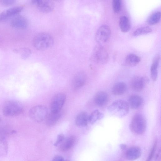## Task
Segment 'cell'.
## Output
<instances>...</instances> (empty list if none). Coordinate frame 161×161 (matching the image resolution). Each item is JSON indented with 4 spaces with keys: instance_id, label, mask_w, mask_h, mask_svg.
<instances>
[{
    "instance_id": "16",
    "label": "cell",
    "mask_w": 161,
    "mask_h": 161,
    "mask_svg": "<svg viewBox=\"0 0 161 161\" xmlns=\"http://www.w3.org/2000/svg\"><path fill=\"white\" fill-rule=\"evenodd\" d=\"M141 155V150L138 147H133L127 150L126 153V157L127 159L130 161L138 158Z\"/></svg>"
},
{
    "instance_id": "7",
    "label": "cell",
    "mask_w": 161,
    "mask_h": 161,
    "mask_svg": "<svg viewBox=\"0 0 161 161\" xmlns=\"http://www.w3.org/2000/svg\"><path fill=\"white\" fill-rule=\"evenodd\" d=\"M111 33L109 27L106 25H103L97 30L95 35V40L99 44L104 43L109 39Z\"/></svg>"
},
{
    "instance_id": "24",
    "label": "cell",
    "mask_w": 161,
    "mask_h": 161,
    "mask_svg": "<svg viewBox=\"0 0 161 161\" xmlns=\"http://www.w3.org/2000/svg\"><path fill=\"white\" fill-rule=\"evenodd\" d=\"M104 117V114L97 109L93 111L89 115V122L92 124L97 121L102 119Z\"/></svg>"
},
{
    "instance_id": "17",
    "label": "cell",
    "mask_w": 161,
    "mask_h": 161,
    "mask_svg": "<svg viewBox=\"0 0 161 161\" xmlns=\"http://www.w3.org/2000/svg\"><path fill=\"white\" fill-rule=\"evenodd\" d=\"M143 103L142 97L138 95H134L131 96L129 99L128 103L129 107L134 109L140 108Z\"/></svg>"
},
{
    "instance_id": "28",
    "label": "cell",
    "mask_w": 161,
    "mask_h": 161,
    "mask_svg": "<svg viewBox=\"0 0 161 161\" xmlns=\"http://www.w3.org/2000/svg\"><path fill=\"white\" fill-rule=\"evenodd\" d=\"M122 6V3L120 0H113L112 1V6L114 12L118 13L121 11Z\"/></svg>"
},
{
    "instance_id": "4",
    "label": "cell",
    "mask_w": 161,
    "mask_h": 161,
    "mask_svg": "<svg viewBox=\"0 0 161 161\" xmlns=\"http://www.w3.org/2000/svg\"><path fill=\"white\" fill-rule=\"evenodd\" d=\"M146 127V121L143 115L136 114L133 117L130 124V129L132 132L141 135L145 132Z\"/></svg>"
},
{
    "instance_id": "14",
    "label": "cell",
    "mask_w": 161,
    "mask_h": 161,
    "mask_svg": "<svg viewBox=\"0 0 161 161\" xmlns=\"http://www.w3.org/2000/svg\"><path fill=\"white\" fill-rule=\"evenodd\" d=\"M160 60V55L157 54L153 58L150 68V75L153 81L156 80L158 77V69Z\"/></svg>"
},
{
    "instance_id": "3",
    "label": "cell",
    "mask_w": 161,
    "mask_h": 161,
    "mask_svg": "<svg viewBox=\"0 0 161 161\" xmlns=\"http://www.w3.org/2000/svg\"><path fill=\"white\" fill-rule=\"evenodd\" d=\"M53 37L49 34L45 33L37 34L33 40L34 47L37 50H40L49 48L53 46Z\"/></svg>"
},
{
    "instance_id": "6",
    "label": "cell",
    "mask_w": 161,
    "mask_h": 161,
    "mask_svg": "<svg viewBox=\"0 0 161 161\" xmlns=\"http://www.w3.org/2000/svg\"><path fill=\"white\" fill-rule=\"evenodd\" d=\"M109 58L108 53L105 47L100 45L95 47L92 58L95 62L100 64H105L108 62Z\"/></svg>"
},
{
    "instance_id": "8",
    "label": "cell",
    "mask_w": 161,
    "mask_h": 161,
    "mask_svg": "<svg viewBox=\"0 0 161 161\" xmlns=\"http://www.w3.org/2000/svg\"><path fill=\"white\" fill-rule=\"evenodd\" d=\"M66 100V96L63 93H59L52 98L50 104L51 112L60 111Z\"/></svg>"
},
{
    "instance_id": "35",
    "label": "cell",
    "mask_w": 161,
    "mask_h": 161,
    "mask_svg": "<svg viewBox=\"0 0 161 161\" xmlns=\"http://www.w3.org/2000/svg\"><path fill=\"white\" fill-rule=\"evenodd\" d=\"M1 118L0 117V122H1Z\"/></svg>"
},
{
    "instance_id": "11",
    "label": "cell",
    "mask_w": 161,
    "mask_h": 161,
    "mask_svg": "<svg viewBox=\"0 0 161 161\" xmlns=\"http://www.w3.org/2000/svg\"><path fill=\"white\" fill-rule=\"evenodd\" d=\"M23 9V6H17L3 11L0 13V22H4L10 18L14 17L20 13Z\"/></svg>"
},
{
    "instance_id": "27",
    "label": "cell",
    "mask_w": 161,
    "mask_h": 161,
    "mask_svg": "<svg viewBox=\"0 0 161 161\" xmlns=\"http://www.w3.org/2000/svg\"><path fill=\"white\" fill-rule=\"evenodd\" d=\"M152 29L149 26H146L141 27L136 30L132 33L134 36H137L142 35L146 34L151 32Z\"/></svg>"
},
{
    "instance_id": "20",
    "label": "cell",
    "mask_w": 161,
    "mask_h": 161,
    "mask_svg": "<svg viewBox=\"0 0 161 161\" xmlns=\"http://www.w3.org/2000/svg\"><path fill=\"white\" fill-rule=\"evenodd\" d=\"M108 98V94L104 92L101 91L96 94L94 98V101L97 106H103L107 103Z\"/></svg>"
},
{
    "instance_id": "25",
    "label": "cell",
    "mask_w": 161,
    "mask_h": 161,
    "mask_svg": "<svg viewBox=\"0 0 161 161\" xmlns=\"http://www.w3.org/2000/svg\"><path fill=\"white\" fill-rule=\"evenodd\" d=\"M161 18V12L157 11L152 13L148 18L147 22L150 25H153L158 23Z\"/></svg>"
},
{
    "instance_id": "36",
    "label": "cell",
    "mask_w": 161,
    "mask_h": 161,
    "mask_svg": "<svg viewBox=\"0 0 161 161\" xmlns=\"http://www.w3.org/2000/svg\"><path fill=\"white\" fill-rule=\"evenodd\" d=\"M64 161H69V160H65Z\"/></svg>"
},
{
    "instance_id": "30",
    "label": "cell",
    "mask_w": 161,
    "mask_h": 161,
    "mask_svg": "<svg viewBox=\"0 0 161 161\" xmlns=\"http://www.w3.org/2000/svg\"><path fill=\"white\" fill-rule=\"evenodd\" d=\"M65 137L63 134H59L57 136V139L54 144V146L57 147L62 142Z\"/></svg>"
},
{
    "instance_id": "13",
    "label": "cell",
    "mask_w": 161,
    "mask_h": 161,
    "mask_svg": "<svg viewBox=\"0 0 161 161\" xmlns=\"http://www.w3.org/2000/svg\"><path fill=\"white\" fill-rule=\"evenodd\" d=\"M86 81V76L83 72H80L77 73L74 77L72 86L75 90H78L82 87Z\"/></svg>"
},
{
    "instance_id": "19",
    "label": "cell",
    "mask_w": 161,
    "mask_h": 161,
    "mask_svg": "<svg viewBox=\"0 0 161 161\" xmlns=\"http://www.w3.org/2000/svg\"><path fill=\"white\" fill-rule=\"evenodd\" d=\"M61 115L60 111L51 112L48 114L46 118V123L47 125L52 126L54 125L60 119Z\"/></svg>"
},
{
    "instance_id": "5",
    "label": "cell",
    "mask_w": 161,
    "mask_h": 161,
    "mask_svg": "<svg viewBox=\"0 0 161 161\" xmlns=\"http://www.w3.org/2000/svg\"><path fill=\"white\" fill-rule=\"evenodd\" d=\"M47 108L44 106L38 105L31 108L29 112L31 119L36 122H40L46 118L48 114Z\"/></svg>"
},
{
    "instance_id": "12",
    "label": "cell",
    "mask_w": 161,
    "mask_h": 161,
    "mask_svg": "<svg viewBox=\"0 0 161 161\" xmlns=\"http://www.w3.org/2000/svg\"><path fill=\"white\" fill-rule=\"evenodd\" d=\"M28 25L27 19L21 15L14 17L10 21L11 26L15 29H24L27 27Z\"/></svg>"
},
{
    "instance_id": "9",
    "label": "cell",
    "mask_w": 161,
    "mask_h": 161,
    "mask_svg": "<svg viewBox=\"0 0 161 161\" xmlns=\"http://www.w3.org/2000/svg\"><path fill=\"white\" fill-rule=\"evenodd\" d=\"M31 3L41 12L44 13L51 12L54 7L53 2L50 0H34L32 1Z\"/></svg>"
},
{
    "instance_id": "22",
    "label": "cell",
    "mask_w": 161,
    "mask_h": 161,
    "mask_svg": "<svg viewBox=\"0 0 161 161\" xmlns=\"http://www.w3.org/2000/svg\"><path fill=\"white\" fill-rule=\"evenodd\" d=\"M127 87L125 83L120 82L115 84L112 88V93L116 95H120L124 94L127 90Z\"/></svg>"
},
{
    "instance_id": "31",
    "label": "cell",
    "mask_w": 161,
    "mask_h": 161,
    "mask_svg": "<svg viewBox=\"0 0 161 161\" xmlns=\"http://www.w3.org/2000/svg\"><path fill=\"white\" fill-rule=\"evenodd\" d=\"M15 1L14 0H2L0 1L1 4L3 6L8 7L13 5Z\"/></svg>"
},
{
    "instance_id": "32",
    "label": "cell",
    "mask_w": 161,
    "mask_h": 161,
    "mask_svg": "<svg viewBox=\"0 0 161 161\" xmlns=\"http://www.w3.org/2000/svg\"><path fill=\"white\" fill-rule=\"evenodd\" d=\"M52 161H64L63 157L61 155H57L53 158Z\"/></svg>"
},
{
    "instance_id": "2",
    "label": "cell",
    "mask_w": 161,
    "mask_h": 161,
    "mask_svg": "<svg viewBox=\"0 0 161 161\" xmlns=\"http://www.w3.org/2000/svg\"><path fill=\"white\" fill-rule=\"evenodd\" d=\"M2 112L5 116L14 117L22 114L24 112V109L20 103L14 100H8L4 103Z\"/></svg>"
},
{
    "instance_id": "29",
    "label": "cell",
    "mask_w": 161,
    "mask_h": 161,
    "mask_svg": "<svg viewBox=\"0 0 161 161\" xmlns=\"http://www.w3.org/2000/svg\"><path fill=\"white\" fill-rule=\"evenodd\" d=\"M157 142L156 141L155 142L153 147L151 150L149 155L146 160V161H152L153 158L154 154L157 147Z\"/></svg>"
},
{
    "instance_id": "10",
    "label": "cell",
    "mask_w": 161,
    "mask_h": 161,
    "mask_svg": "<svg viewBox=\"0 0 161 161\" xmlns=\"http://www.w3.org/2000/svg\"><path fill=\"white\" fill-rule=\"evenodd\" d=\"M148 82L147 78L139 76L133 78L130 82V86L131 89L136 92H140L145 88Z\"/></svg>"
},
{
    "instance_id": "33",
    "label": "cell",
    "mask_w": 161,
    "mask_h": 161,
    "mask_svg": "<svg viewBox=\"0 0 161 161\" xmlns=\"http://www.w3.org/2000/svg\"><path fill=\"white\" fill-rule=\"evenodd\" d=\"M160 150L158 151L155 157L156 161H160L161 160V151Z\"/></svg>"
},
{
    "instance_id": "18",
    "label": "cell",
    "mask_w": 161,
    "mask_h": 161,
    "mask_svg": "<svg viewBox=\"0 0 161 161\" xmlns=\"http://www.w3.org/2000/svg\"><path fill=\"white\" fill-rule=\"evenodd\" d=\"M89 115L85 111L79 113L75 118V122L76 125L79 127H84L87 125L89 122Z\"/></svg>"
},
{
    "instance_id": "1",
    "label": "cell",
    "mask_w": 161,
    "mask_h": 161,
    "mask_svg": "<svg viewBox=\"0 0 161 161\" xmlns=\"http://www.w3.org/2000/svg\"><path fill=\"white\" fill-rule=\"evenodd\" d=\"M129 108L127 102L119 99L115 100L110 104L107 109L111 115L121 118L125 116L128 113Z\"/></svg>"
},
{
    "instance_id": "23",
    "label": "cell",
    "mask_w": 161,
    "mask_h": 161,
    "mask_svg": "<svg viewBox=\"0 0 161 161\" xmlns=\"http://www.w3.org/2000/svg\"><path fill=\"white\" fill-rule=\"evenodd\" d=\"M119 25L121 31L123 32H127L130 28V21L125 16H120L119 20Z\"/></svg>"
},
{
    "instance_id": "26",
    "label": "cell",
    "mask_w": 161,
    "mask_h": 161,
    "mask_svg": "<svg viewBox=\"0 0 161 161\" xmlns=\"http://www.w3.org/2000/svg\"><path fill=\"white\" fill-rule=\"evenodd\" d=\"M14 52L19 55L21 58L24 59H25L28 58L31 54V51L30 49L26 47L15 49L14 50Z\"/></svg>"
},
{
    "instance_id": "15",
    "label": "cell",
    "mask_w": 161,
    "mask_h": 161,
    "mask_svg": "<svg viewBox=\"0 0 161 161\" xmlns=\"http://www.w3.org/2000/svg\"><path fill=\"white\" fill-rule=\"evenodd\" d=\"M76 141L75 136H70L64 138L59 145V149L62 151H67L71 149L74 145Z\"/></svg>"
},
{
    "instance_id": "34",
    "label": "cell",
    "mask_w": 161,
    "mask_h": 161,
    "mask_svg": "<svg viewBox=\"0 0 161 161\" xmlns=\"http://www.w3.org/2000/svg\"><path fill=\"white\" fill-rule=\"evenodd\" d=\"M126 145L124 144H121L120 145V148L123 150H125L126 148Z\"/></svg>"
},
{
    "instance_id": "21",
    "label": "cell",
    "mask_w": 161,
    "mask_h": 161,
    "mask_svg": "<svg viewBox=\"0 0 161 161\" xmlns=\"http://www.w3.org/2000/svg\"><path fill=\"white\" fill-rule=\"evenodd\" d=\"M141 60V58L134 54H130L126 56L124 60L125 64L129 67H134L137 65Z\"/></svg>"
}]
</instances>
